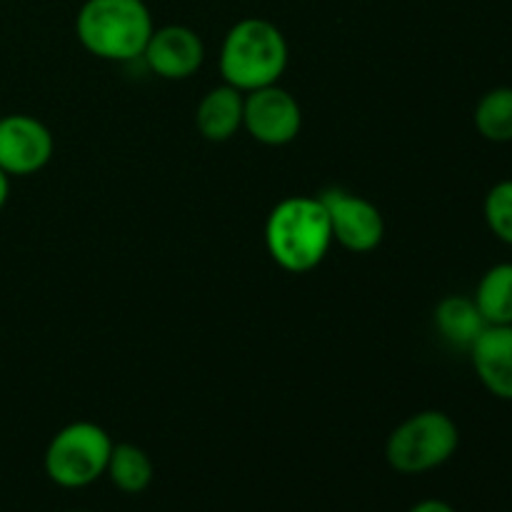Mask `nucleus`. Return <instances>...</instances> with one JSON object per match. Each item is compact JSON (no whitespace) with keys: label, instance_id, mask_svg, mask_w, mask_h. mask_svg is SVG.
I'll return each instance as SVG.
<instances>
[{"label":"nucleus","instance_id":"3","mask_svg":"<svg viewBox=\"0 0 512 512\" xmlns=\"http://www.w3.org/2000/svg\"><path fill=\"white\" fill-rule=\"evenodd\" d=\"M288 58V40L278 25L265 18H243L225 33L218 65L223 83L250 93L278 83Z\"/></svg>","mask_w":512,"mask_h":512},{"label":"nucleus","instance_id":"8","mask_svg":"<svg viewBox=\"0 0 512 512\" xmlns=\"http://www.w3.org/2000/svg\"><path fill=\"white\" fill-rule=\"evenodd\" d=\"M320 200L328 208L333 240L350 253H370L385 238V220L378 205L345 190H325Z\"/></svg>","mask_w":512,"mask_h":512},{"label":"nucleus","instance_id":"4","mask_svg":"<svg viewBox=\"0 0 512 512\" xmlns=\"http://www.w3.org/2000/svg\"><path fill=\"white\" fill-rule=\"evenodd\" d=\"M458 445V423L443 410H423L390 433L385 460L395 473L425 475L443 468L458 453Z\"/></svg>","mask_w":512,"mask_h":512},{"label":"nucleus","instance_id":"6","mask_svg":"<svg viewBox=\"0 0 512 512\" xmlns=\"http://www.w3.org/2000/svg\"><path fill=\"white\" fill-rule=\"evenodd\" d=\"M243 128L258 143L280 148L293 143L303 128V110L290 90L275 85L245 93Z\"/></svg>","mask_w":512,"mask_h":512},{"label":"nucleus","instance_id":"10","mask_svg":"<svg viewBox=\"0 0 512 512\" xmlns=\"http://www.w3.org/2000/svg\"><path fill=\"white\" fill-rule=\"evenodd\" d=\"M470 360L483 388L512 403V325H488L470 348Z\"/></svg>","mask_w":512,"mask_h":512},{"label":"nucleus","instance_id":"14","mask_svg":"<svg viewBox=\"0 0 512 512\" xmlns=\"http://www.w3.org/2000/svg\"><path fill=\"white\" fill-rule=\"evenodd\" d=\"M473 300L488 325H512V263L485 270Z\"/></svg>","mask_w":512,"mask_h":512},{"label":"nucleus","instance_id":"11","mask_svg":"<svg viewBox=\"0 0 512 512\" xmlns=\"http://www.w3.org/2000/svg\"><path fill=\"white\" fill-rule=\"evenodd\" d=\"M245 93L223 83L208 90L195 108V128L210 143H225L243 128Z\"/></svg>","mask_w":512,"mask_h":512},{"label":"nucleus","instance_id":"13","mask_svg":"<svg viewBox=\"0 0 512 512\" xmlns=\"http://www.w3.org/2000/svg\"><path fill=\"white\" fill-rule=\"evenodd\" d=\"M105 475L125 495H140L150 488L155 478V465L150 455L135 443H115Z\"/></svg>","mask_w":512,"mask_h":512},{"label":"nucleus","instance_id":"2","mask_svg":"<svg viewBox=\"0 0 512 512\" xmlns=\"http://www.w3.org/2000/svg\"><path fill=\"white\" fill-rule=\"evenodd\" d=\"M153 30V15L145 0H85L75 15L80 45L110 63L143 58Z\"/></svg>","mask_w":512,"mask_h":512},{"label":"nucleus","instance_id":"7","mask_svg":"<svg viewBox=\"0 0 512 512\" xmlns=\"http://www.w3.org/2000/svg\"><path fill=\"white\" fill-rule=\"evenodd\" d=\"M55 138L35 115L13 113L0 118V170L10 178L40 173L53 160Z\"/></svg>","mask_w":512,"mask_h":512},{"label":"nucleus","instance_id":"16","mask_svg":"<svg viewBox=\"0 0 512 512\" xmlns=\"http://www.w3.org/2000/svg\"><path fill=\"white\" fill-rule=\"evenodd\" d=\"M485 223L500 243L512 248V178L500 180L488 190L483 203Z\"/></svg>","mask_w":512,"mask_h":512},{"label":"nucleus","instance_id":"19","mask_svg":"<svg viewBox=\"0 0 512 512\" xmlns=\"http://www.w3.org/2000/svg\"><path fill=\"white\" fill-rule=\"evenodd\" d=\"M70 512H93V510H70Z\"/></svg>","mask_w":512,"mask_h":512},{"label":"nucleus","instance_id":"17","mask_svg":"<svg viewBox=\"0 0 512 512\" xmlns=\"http://www.w3.org/2000/svg\"><path fill=\"white\" fill-rule=\"evenodd\" d=\"M408 512H458V510H455L450 503H445V500L428 498V500H420V503H415Z\"/></svg>","mask_w":512,"mask_h":512},{"label":"nucleus","instance_id":"5","mask_svg":"<svg viewBox=\"0 0 512 512\" xmlns=\"http://www.w3.org/2000/svg\"><path fill=\"white\" fill-rule=\"evenodd\" d=\"M113 445V438L103 425L75 420L50 438L43 455L45 475L58 488H88L108 470Z\"/></svg>","mask_w":512,"mask_h":512},{"label":"nucleus","instance_id":"9","mask_svg":"<svg viewBox=\"0 0 512 512\" xmlns=\"http://www.w3.org/2000/svg\"><path fill=\"white\" fill-rule=\"evenodd\" d=\"M143 60L163 80H188L203 65L205 43L188 25L170 23L153 30Z\"/></svg>","mask_w":512,"mask_h":512},{"label":"nucleus","instance_id":"1","mask_svg":"<svg viewBox=\"0 0 512 512\" xmlns=\"http://www.w3.org/2000/svg\"><path fill=\"white\" fill-rule=\"evenodd\" d=\"M328 208L313 195H293L270 210L265 220V248L285 273H310L333 245Z\"/></svg>","mask_w":512,"mask_h":512},{"label":"nucleus","instance_id":"12","mask_svg":"<svg viewBox=\"0 0 512 512\" xmlns=\"http://www.w3.org/2000/svg\"><path fill=\"white\" fill-rule=\"evenodd\" d=\"M435 328H438L440 338L450 343L453 348H473L475 340L480 338L488 323H485L483 313L478 310L473 298L468 295H445L438 305H435Z\"/></svg>","mask_w":512,"mask_h":512},{"label":"nucleus","instance_id":"15","mask_svg":"<svg viewBox=\"0 0 512 512\" xmlns=\"http://www.w3.org/2000/svg\"><path fill=\"white\" fill-rule=\"evenodd\" d=\"M475 128L490 143H512V88L488 90L475 105Z\"/></svg>","mask_w":512,"mask_h":512},{"label":"nucleus","instance_id":"18","mask_svg":"<svg viewBox=\"0 0 512 512\" xmlns=\"http://www.w3.org/2000/svg\"><path fill=\"white\" fill-rule=\"evenodd\" d=\"M8 195H10V175L0 170V210H3L5 203H8Z\"/></svg>","mask_w":512,"mask_h":512}]
</instances>
